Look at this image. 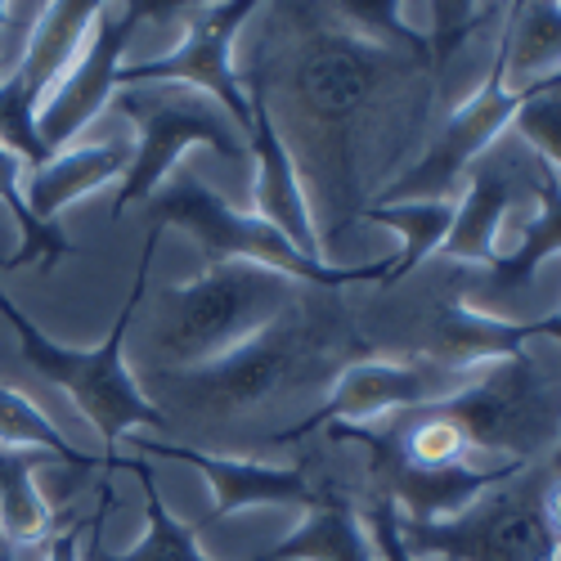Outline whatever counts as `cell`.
Here are the masks:
<instances>
[{"label": "cell", "mask_w": 561, "mask_h": 561, "mask_svg": "<svg viewBox=\"0 0 561 561\" xmlns=\"http://www.w3.org/2000/svg\"><path fill=\"white\" fill-rule=\"evenodd\" d=\"M539 171H543V158L507 126L467 171V190H458V211H454L449 239L440 243V261L458 270L494 265L503 220L535 190Z\"/></svg>", "instance_id": "4fadbf2b"}, {"label": "cell", "mask_w": 561, "mask_h": 561, "mask_svg": "<svg viewBox=\"0 0 561 561\" xmlns=\"http://www.w3.org/2000/svg\"><path fill=\"white\" fill-rule=\"evenodd\" d=\"M477 368H458V364H440L427 355H359L351 359L337 378L333 391L310 417H301L297 427L274 432V445H293L306 436H319L329 427H364V423H378V417H391L400 409H423L436 400L458 396L462 387L477 382Z\"/></svg>", "instance_id": "30bf717a"}, {"label": "cell", "mask_w": 561, "mask_h": 561, "mask_svg": "<svg viewBox=\"0 0 561 561\" xmlns=\"http://www.w3.org/2000/svg\"><path fill=\"white\" fill-rule=\"evenodd\" d=\"M535 337L561 342V314H552V319H535Z\"/></svg>", "instance_id": "4dcf8cb0"}, {"label": "cell", "mask_w": 561, "mask_h": 561, "mask_svg": "<svg viewBox=\"0 0 561 561\" xmlns=\"http://www.w3.org/2000/svg\"><path fill=\"white\" fill-rule=\"evenodd\" d=\"M454 211H458V198L391 203V207H368V211H364V220L391 225V229L404 233V248L391 256V270H387V284H382V288L400 284V278H409L432 252H440V243L449 239V229H454Z\"/></svg>", "instance_id": "cb8c5ba5"}, {"label": "cell", "mask_w": 561, "mask_h": 561, "mask_svg": "<svg viewBox=\"0 0 561 561\" xmlns=\"http://www.w3.org/2000/svg\"><path fill=\"white\" fill-rule=\"evenodd\" d=\"M100 10L104 5H95V0H59V5H45L32 36L23 41L19 64L0 77V145H5L27 171H36L55 158L41 145L36 113L45 100H50V90L64 81V72L77 64V55L85 50Z\"/></svg>", "instance_id": "8fae6325"}, {"label": "cell", "mask_w": 561, "mask_h": 561, "mask_svg": "<svg viewBox=\"0 0 561 561\" xmlns=\"http://www.w3.org/2000/svg\"><path fill=\"white\" fill-rule=\"evenodd\" d=\"M10 552H14V543H10L5 535H0V561H10Z\"/></svg>", "instance_id": "1f68e13d"}, {"label": "cell", "mask_w": 561, "mask_h": 561, "mask_svg": "<svg viewBox=\"0 0 561 561\" xmlns=\"http://www.w3.org/2000/svg\"><path fill=\"white\" fill-rule=\"evenodd\" d=\"M90 535V517L85 522H72L68 530H59L55 539H50V552H45V561H85V539Z\"/></svg>", "instance_id": "83f0119b"}, {"label": "cell", "mask_w": 561, "mask_h": 561, "mask_svg": "<svg viewBox=\"0 0 561 561\" xmlns=\"http://www.w3.org/2000/svg\"><path fill=\"white\" fill-rule=\"evenodd\" d=\"M512 130L561 175V72L539 81V90L522 104V113L512 117Z\"/></svg>", "instance_id": "484cf974"}, {"label": "cell", "mask_w": 561, "mask_h": 561, "mask_svg": "<svg viewBox=\"0 0 561 561\" xmlns=\"http://www.w3.org/2000/svg\"><path fill=\"white\" fill-rule=\"evenodd\" d=\"M0 445H10V449H41V454H50L55 462L77 467V472H95V467L122 472V462H126V458H90V454H81L72 440H64V432L23 391H14L5 382H0Z\"/></svg>", "instance_id": "d4e9b609"}, {"label": "cell", "mask_w": 561, "mask_h": 561, "mask_svg": "<svg viewBox=\"0 0 561 561\" xmlns=\"http://www.w3.org/2000/svg\"><path fill=\"white\" fill-rule=\"evenodd\" d=\"M162 243V225H149V239H145V252H139V265H135V284L122 301V314L117 323L108 329V337L100 346H90V351H77V346H64L55 342L50 333H41L36 323L0 293V314L10 319V329L19 337V355L23 364L36 373V378H45L50 387H59L90 427L100 432V440L113 449L126 432L135 427H171V413L149 400V391L139 387L130 378V368H126V333H130V323L139 314V306H145L149 297V270H153V252Z\"/></svg>", "instance_id": "277c9868"}, {"label": "cell", "mask_w": 561, "mask_h": 561, "mask_svg": "<svg viewBox=\"0 0 561 561\" xmlns=\"http://www.w3.org/2000/svg\"><path fill=\"white\" fill-rule=\"evenodd\" d=\"M10 229H14V220H10V211L0 207V274H5V261L14 256V243H10ZM19 233V229H14Z\"/></svg>", "instance_id": "f1b7e54d"}, {"label": "cell", "mask_w": 561, "mask_h": 561, "mask_svg": "<svg viewBox=\"0 0 561 561\" xmlns=\"http://www.w3.org/2000/svg\"><path fill=\"white\" fill-rule=\"evenodd\" d=\"M378 548L364 526V494H355L337 472H314V499L301 530L265 548L256 561H373Z\"/></svg>", "instance_id": "ac0fdd59"}, {"label": "cell", "mask_w": 561, "mask_h": 561, "mask_svg": "<svg viewBox=\"0 0 561 561\" xmlns=\"http://www.w3.org/2000/svg\"><path fill=\"white\" fill-rule=\"evenodd\" d=\"M436 404L462 427L481 472L517 477L561 445V342L530 337L522 351L481 364L472 387Z\"/></svg>", "instance_id": "3957f363"}, {"label": "cell", "mask_w": 561, "mask_h": 561, "mask_svg": "<svg viewBox=\"0 0 561 561\" xmlns=\"http://www.w3.org/2000/svg\"><path fill=\"white\" fill-rule=\"evenodd\" d=\"M248 85V104H252V130H248V153L256 162V184H252V198H256V216L265 225H274L284 239L310 256V261H329L323 256V243H319V220L310 211V198H306V184L297 175V162L284 145V135L274 126V113L265 108V95Z\"/></svg>", "instance_id": "e0dca14e"}, {"label": "cell", "mask_w": 561, "mask_h": 561, "mask_svg": "<svg viewBox=\"0 0 561 561\" xmlns=\"http://www.w3.org/2000/svg\"><path fill=\"white\" fill-rule=\"evenodd\" d=\"M530 337H535V319H494V314L462 306L458 297H440L423 314V333H417L413 351H400V355H427L440 364L477 368V364L522 351Z\"/></svg>", "instance_id": "d6986e66"}, {"label": "cell", "mask_w": 561, "mask_h": 561, "mask_svg": "<svg viewBox=\"0 0 561 561\" xmlns=\"http://www.w3.org/2000/svg\"><path fill=\"white\" fill-rule=\"evenodd\" d=\"M557 561H561V557H557Z\"/></svg>", "instance_id": "836d02e7"}, {"label": "cell", "mask_w": 561, "mask_h": 561, "mask_svg": "<svg viewBox=\"0 0 561 561\" xmlns=\"http://www.w3.org/2000/svg\"><path fill=\"white\" fill-rule=\"evenodd\" d=\"M130 153L135 149L122 145V139H108V145H77V149L55 153L50 162L27 171V180H23V198H27L32 216L55 225V216L64 207L104 190L108 180H122L130 171Z\"/></svg>", "instance_id": "44dd1931"}, {"label": "cell", "mask_w": 561, "mask_h": 561, "mask_svg": "<svg viewBox=\"0 0 561 561\" xmlns=\"http://www.w3.org/2000/svg\"><path fill=\"white\" fill-rule=\"evenodd\" d=\"M113 108L130 117L135 126V153L130 171L122 175V190L113 198V216L122 220L135 203H149L167 175L175 171L180 153L207 145L229 162H248V135L229 122V113L198 95L190 85H126L113 95Z\"/></svg>", "instance_id": "ba28073f"}, {"label": "cell", "mask_w": 561, "mask_h": 561, "mask_svg": "<svg viewBox=\"0 0 561 561\" xmlns=\"http://www.w3.org/2000/svg\"><path fill=\"white\" fill-rule=\"evenodd\" d=\"M145 454L153 458H171L184 462L211 485V512L198 517V535L233 512L243 507H261V503H293V507H310L314 499V462H293V467H278V462H256V458H225V454H207L194 445H171V440H135Z\"/></svg>", "instance_id": "2e32d148"}, {"label": "cell", "mask_w": 561, "mask_h": 561, "mask_svg": "<svg viewBox=\"0 0 561 561\" xmlns=\"http://www.w3.org/2000/svg\"><path fill=\"white\" fill-rule=\"evenodd\" d=\"M0 207L10 211V220L19 229V243H14V256L5 261V274L27 270V265H41L45 274H50L64 256H77V243L59 225H45V220L32 216V207L23 198V162L5 145H0Z\"/></svg>", "instance_id": "603a6c76"}, {"label": "cell", "mask_w": 561, "mask_h": 561, "mask_svg": "<svg viewBox=\"0 0 561 561\" xmlns=\"http://www.w3.org/2000/svg\"><path fill=\"white\" fill-rule=\"evenodd\" d=\"M288 45L261 59L243 81L284 100L297 126L284 139L297 171L306 162L329 225L364 216L387 184L423 153L436 108L432 45H391L355 32L333 5H270Z\"/></svg>", "instance_id": "6da1fadb"}, {"label": "cell", "mask_w": 561, "mask_h": 561, "mask_svg": "<svg viewBox=\"0 0 561 561\" xmlns=\"http://www.w3.org/2000/svg\"><path fill=\"white\" fill-rule=\"evenodd\" d=\"M557 472L552 462H535L512 481L485 490L472 507L449 522H404L400 539L417 561H557L561 539L548 517V490Z\"/></svg>", "instance_id": "52a82bcc"}, {"label": "cell", "mask_w": 561, "mask_h": 561, "mask_svg": "<svg viewBox=\"0 0 561 561\" xmlns=\"http://www.w3.org/2000/svg\"><path fill=\"white\" fill-rule=\"evenodd\" d=\"M507 220H517V243L503 248V256L494 265H485V270H458V265H449L454 297L462 306L481 310V314H499V301L517 297L530 278L539 274V265L561 252V175L548 162H543V171L535 180V190L517 207H512Z\"/></svg>", "instance_id": "9a60e30c"}, {"label": "cell", "mask_w": 561, "mask_h": 561, "mask_svg": "<svg viewBox=\"0 0 561 561\" xmlns=\"http://www.w3.org/2000/svg\"><path fill=\"white\" fill-rule=\"evenodd\" d=\"M261 5L252 0H229V5H194L184 14V36L158 59H139L122 64L117 90L126 85H190L198 95L216 100L229 122L243 135L252 130V104H248V85L233 68V36L239 27L256 14Z\"/></svg>", "instance_id": "7c38bea8"}, {"label": "cell", "mask_w": 561, "mask_h": 561, "mask_svg": "<svg viewBox=\"0 0 561 561\" xmlns=\"http://www.w3.org/2000/svg\"><path fill=\"white\" fill-rule=\"evenodd\" d=\"M548 462H552V472H557V477H561V445H557V449H552V458H548Z\"/></svg>", "instance_id": "d6a6232c"}, {"label": "cell", "mask_w": 561, "mask_h": 561, "mask_svg": "<svg viewBox=\"0 0 561 561\" xmlns=\"http://www.w3.org/2000/svg\"><path fill=\"white\" fill-rule=\"evenodd\" d=\"M310 293L239 351H229L203 368H153L149 387L171 404L225 417V413L252 409L278 391L337 378L351 359L373 355L355 333L351 314L342 310L337 293H323L329 301H310Z\"/></svg>", "instance_id": "7a4b0ae2"}, {"label": "cell", "mask_w": 561, "mask_h": 561, "mask_svg": "<svg viewBox=\"0 0 561 561\" xmlns=\"http://www.w3.org/2000/svg\"><path fill=\"white\" fill-rule=\"evenodd\" d=\"M149 225H180L184 233H194L207 265L211 261H243V265H261L274 274H288L297 284L314 288V293H342L351 284H387V261H368V265H337V261H310L301 256L274 225H265L256 211H239L229 207L216 190L190 171H171L167 184L149 198Z\"/></svg>", "instance_id": "8992f818"}, {"label": "cell", "mask_w": 561, "mask_h": 561, "mask_svg": "<svg viewBox=\"0 0 561 561\" xmlns=\"http://www.w3.org/2000/svg\"><path fill=\"white\" fill-rule=\"evenodd\" d=\"M507 50H512V27L507 14L499 23V45H494V64L485 72V81L467 95L445 126L436 130V139H427L423 153L413 167H404L387 190L373 198V207H391V203H432V198H458V184L467 180L472 162L494 145V139L512 126V117L522 113V104L539 90V81L512 85L507 81Z\"/></svg>", "instance_id": "9c48e42d"}, {"label": "cell", "mask_w": 561, "mask_h": 561, "mask_svg": "<svg viewBox=\"0 0 561 561\" xmlns=\"http://www.w3.org/2000/svg\"><path fill=\"white\" fill-rule=\"evenodd\" d=\"M310 288L288 274L243 261H211L194 284H171L158 297L153 351L167 368H203L265 333Z\"/></svg>", "instance_id": "5b68a950"}, {"label": "cell", "mask_w": 561, "mask_h": 561, "mask_svg": "<svg viewBox=\"0 0 561 561\" xmlns=\"http://www.w3.org/2000/svg\"><path fill=\"white\" fill-rule=\"evenodd\" d=\"M364 517H368V539L382 552V561H417L409 552V543L400 539V507L387 494L364 490ZM440 561H449V557H440Z\"/></svg>", "instance_id": "4316f807"}, {"label": "cell", "mask_w": 561, "mask_h": 561, "mask_svg": "<svg viewBox=\"0 0 561 561\" xmlns=\"http://www.w3.org/2000/svg\"><path fill=\"white\" fill-rule=\"evenodd\" d=\"M145 19V0L135 5H104L95 27H90L85 50L77 55V64L64 72V81L50 90V100L41 104L36 113V130H41V145L50 153H64L72 139L85 130V122H95L113 95H117V72H122V55Z\"/></svg>", "instance_id": "5bb4252c"}, {"label": "cell", "mask_w": 561, "mask_h": 561, "mask_svg": "<svg viewBox=\"0 0 561 561\" xmlns=\"http://www.w3.org/2000/svg\"><path fill=\"white\" fill-rule=\"evenodd\" d=\"M548 517H552V530H557V539H561V477H557L552 490H548Z\"/></svg>", "instance_id": "f546056e"}, {"label": "cell", "mask_w": 561, "mask_h": 561, "mask_svg": "<svg viewBox=\"0 0 561 561\" xmlns=\"http://www.w3.org/2000/svg\"><path fill=\"white\" fill-rule=\"evenodd\" d=\"M55 462L41 449H10L0 445V535L10 543H36L50 535L55 512L36 490V467Z\"/></svg>", "instance_id": "7402d4cb"}, {"label": "cell", "mask_w": 561, "mask_h": 561, "mask_svg": "<svg viewBox=\"0 0 561 561\" xmlns=\"http://www.w3.org/2000/svg\"><path fill=\"white\" fill-rule=\"evenodd\" d=\"M122 472L139 477L145 485V517H149V530L135 548L126 552H104L100 535H104V522H108V507L117 503L113 485H100V507L90 512V535H85V561H207V552L198 548V526L194 522H180L175 512L162 503L158 494V481H153V467L139 462V458H126Z\"/></svg>", "instance_id": "ffe728a7"}]
</instances>
